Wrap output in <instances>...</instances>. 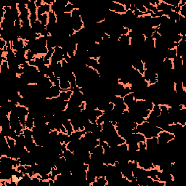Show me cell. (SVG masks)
<instances>
[{
  "label": "cell",
  "mask_w": 186,
  "mask_h": 186,
  "mask_svg": "<svg viewBox=\"0 0 186 186\" xmlns=\"http://www.w3.org/2000/svg\"><path fill=\"white\" fill-rule=\"evenodd\" d=\"M63 126L65 128V130H66V133L68 135H71L73 133V132L74 131V128H73V126H72L70 120H67V121H65V122L63 123Z\"/></svg>",
  "instance_id": "e0dca14e"
},
{
  "label": "cell",
  "mask_w": 186,
  "mask_h": 186,
  "mask_svg": "<svg viewBox=\"0 0 186 186\" xmlns=\"http://www.w3.org/2000/svg\"><path fill=\"white\" fill-rule=\"evenodd\" d=\"M36 0H29L27 3V8L30 14H37V7L36 6Z\"/></svg>",
  "instance_id": "8fae6325"
},
{
  "label": "cell",
  "mask_w": 186,
  "mask_h": 186,
  "mask_svg": "<svg viewBox=\"0 0 186 186\" xmlns=\"http://www.w3.org/2000/svg\"><path fill=\"white\" fill-rule=\"evenodd\" d=\"M161 37V36L156 31H154V33L153 34V35H152V38L154 39V40H157V39H160Z\"/></svg>",
  "instance_id": "d4e9b609"
},
{
  "label": "cell",
  "mask_w": 186,
  "mask_h": 186,
  "mask_svg": "<svg viewBox=\"0 0 186 186\" xmlns=\"http://www.w3.org/2000/svg\"><path fill=\"white\" fill-rule=\"evenodd\" d=\"M108 9L112 12L119 15L124 14L126 11L124 6L121 2H118V1H112L110 3L109 5L108 6Z\"/></svg>",
  "instance_id": "3957f363"
},
{
  "label": "cell",
  "mask_w": 186,
  "mask_h": 186,
  "mask_svg": "<svg viewBox=\"0 0 186 186\" xmlns=\"http://www.w3.org/2000/svg\"><path fill=\"white\" fill-rule=\"evenodd\" d=\"M61 91L62 90L60 88V87L53 85V86L50 87L49 90H47L45 92V98H47V99H52V98H58Z\"/></svg>",
  "instance_id": "277c9868"
},
{
  "label": "cell",
  "mask_w": 186,
  "mask_h": 186,
  "mask_svg": "<svg viewBox=\"0 0 186 186\" xmlns=\"http://www.w3.org/2000/svg\"><path fill=\"white\" fill-rule=\"evenodd\" d=\"M7 143L8 146H10V148L12 149L15 148L16 146V140L14 138L12 137H7Z\"/></svg>",
  "instance_id": "7402d4cb"
},
{
  "label": "cell",
  "mask_w": 186,
  "mask_h": 186,
  "mask_svg": "<svg viewBox=\"0 0 186 186\" xmlns=\"http://www.w3.org/2000/svg\"><path fill=\"white\" fill-rule=\"evenodd\" d=\"M74 10V7L73 4L69 1L68 4L65 7V13H71Z\"/></svg>",
  "instance_id": "603a6c76"
},
{
  "label": "cell",
  "mask_w": 186,
  "mask_h": 186,
  "mask_svg": "<svg viewBox=\"0 0 186 186\" xmlns=\"http://www.w3.org/2000/svg\"><path fill=\"white\" fill-rule=\"evenodd\" d=\"M61 156H62V157L65 158V159L67 161H72L74 159V153L71 152V151H69V150L66 149L62 151Z\"/></svg>",
  "instance_id": "4fadbf2b"
},
{
  "label": "cell",
  "mask_w": 186,
  "mask_h": 186,
  "mask_svg": "<svg viewBox=\"0 0 186 186\" xmlns=\"http://www.w3.org/2000/svg\"><path fill=\"white\" fill-rule=\"evenodd\" d=\"M34 126H35V125H34V118L33 117V116H31L30 113H29V115H28L27 117H26L25 127L24 128L32 129Z\"/></svg>",
  "instance_id": "7c38bea8"
},
{
  "label": "cell",
  "mask_w": 186,
  "mask_h": 186,
  "mask_svg": "<svg viewBox=\"0 0 186 186\" xmlns=\"http://www.w3.org/2000/svg\"><path fill=\"white\" fill-rule=\"evenodd\" d=\"M38 20L42 23V25L47 26L48 24V15H47V13H45V14L38 17Z\"/></svg>",
  "instance_id": "d6986e66"
},
{
  "label": "cell",
  "mask_w": 186,
  "mask_h": 186,
  "mask_svg": "<svg viewBox=\"0 0 186 186\" xmlns=\"http://www.w3.org/2000/svg\"><path fill=\"white\" fill-rule=\"evenodd\" d=\"M164 56H165V58L172 60L174 58H175L177 57V50H176V48L172 49V50H167L165 51Z\"/></svg>",
  "instance_id": "9a60e30c"
},
{
  "label": "cell",
  "mask_w": 186,
  "mask_h": 186,
  "mask_svg": "<svg viewBox=\"0 0 186 186\" xmlns=\"http://www.w3.org/2000/svg\"><path fill=\"white\" fill-rule=\"evenodd\" d=\"M123 99H124L125 105L127 106V108H129V107L135 106V105L136 104V100L135 98L134 94L132 93L126 95V96H124V98H123Z\"/></svg>",
  "instance_id": "ba28073f"
},
{
  "label": "cell",
  "mask_w": 186,
  "mask_h": 186,
  "mask_svg": "<svg viewBox=\"0 0 186 186\" xmlns=\"http://www.w3.org/2000/svg\"><path fill=\"white\" fill-rule=\"evenodd\" d=\"M157 179L158 180L164 182H169V181H172L174 180L172 174L168 173V172H163V171H159V172H158Z\"/></svg>",
  "instance_id": "8992f818"
},
{
  "label": "cell",
  "mask_w": 186,
  "mask_h": 186,
  "mask_svg": "<svg viewBox=\"0 0 186 186\" xmlns=\"http://www.w3.org/2000/svg\"><path fill=\"white\" fill-rule=\"evenodd\" d=\"M144 79L149 83V85H155L158 82L157 74L151 68H146L144 73L143 74Z\"/></svg>",
  "instance_id": "6da1fadb"
},
{
  "label": "cell",
  "mask_w": 186,
  "mask_h": 186,
  "mask_svg": "<svg viewBox=\"0 0 186 186\" xmlns=\"http://www.w3.org/2000/svg\"><path fill=\"white\" fill-rule=\"evenodd\" d=\"M59 81H60L59 87L61 89L62 91V90H71V84L66 78H65V77H60V78H59Z\"/></svg>",
  "instance_id": "9c48e42d"
},
{
  "label": "cell",
  "mask_w": 186,
  "mask_h": 186,
  "mask_svg": "<svg viewBox=\"0 0 186 186\" xmlns=\"http://www.w3.org/2000/svg\"><path fill=\"white\" fill-rule=\"evenodd\" d=\"M158 143L159 145H165L172 140L174 138V135L173 134L168 132L167 131L162 130L158 135Z\"/></svg>",
  "instance_id": "7a4b0ae2"
},
{
  "label": "cell",
  "mask_w": 186,
  "mask_h": 186,
  "mask_svg": "<svg viewBox=\"0 0 186 186\" xmlns=\"http://www.w3.org/2000/svg\"><path fill=\"white\" fill-rule=\"evenodd\" d=\"M47 15H48V24L47 25H55L57 24V15H55V13L51 10L50 12L47 13Z\"/></svg>",
  "instance_id": "5bb4252c"
},
{
  "label": "cell",
  "mask_w": 186,
  "mask_h": 186,
  "mask_svg": "<svg viewBox=\"0 0 186 186\" xmlns=\"http://www.w3.org/2000/svg\"><path fill=\"white\" fill-rule=\"evenodd\" d=\"M129 10H130L131 11H132V12H135V11L137 10V8H136V6L135 4H130V8H129Z\"/></svg>",
  "instance_id": "4316f807"
},
{
  "label": "cell",
  "mask_w": 186,
  "mask_h": 186,
  "mask_svg": "<svg viewBox=\"0 0 186 186\" xmlns=\"http://www.w3.org/2000/svg\"><path fill=\"white\" fill-rule=\"evenodd\" d=\"M135 4L137 10L138 11H140V12L143 13L144 15H146L148 10H146V8L143 6V4H140V3H137V4Z\"/></svg>",
  "instance_id": "ffe728a7"
},
{
  "label": "cell",
  "mask_w": 186,
  "mask_h": 186,
  "mask_svg": "<svg viewBox=\"0 0 186 186\" xmlns=\"http://www.w3.org/2000/svg\"><path fill=\"white\" fill-rule=\"evenodd\" d=\"M167 17L169 18V19L171 20V21H174V22H177V21H179V18H180V14L172 10L169 13Z\"/></svg>",
  "instance_id": "ac0fdd59"
},
{
  "label": "cell",
  "mask_w": 186,
  "mask_h": 186,
  "mask_svg": "<svg viewBox=\"0 0 186 186\" xmlns=\"http://www.w3.org/2000/svg\"><path fill=\"white\" fill-rule=\"evenodd\" d=\"M23 135H24L25 138H30L33 137V131L32 129H26L24 128V130H23Z\"/></svg>",
  "instance_id": "44dd1931"
},
{
  "label": "cell",
  "mask_w": 186,
  "mask_h": 186,
  "mask_svg": "<svg viewBox=\"0 0 186 186\" xmlns=\"http://www.w3.org/2000/svg\"><path fill=\"white\" fill-rule=\"evenodd\" d=\"M12 111L14 113H15L18 116V117H21V116H27L29 113V110L27 107L19 106V105L15 107Z\"/></svg>",
  "instance_id": "52a82bcc"
},
{
  "label": "cell",
  "mask_w": 186,
  "mask_h": 186,
  "mask_svg": "<svg viewBox=\"0 0 186 186\" xmlns=\"http://www.w3.org/2000/svg\"><path fill=\"white\" fill-rule=\"evenodd\" d=\"M35 3H36V6H37L38 8L44 4V1H43V0H36Z\"/></svg>",
  "instance_id": "484cf974"
},
{
  "label": "cell",
  "mask_w": 186,
  "mask_h": 186,
  "mask_svg": "<svg viewBox=\"0 0 186 186\" xmlns=\"http://www.w3.org/2000/svg\"><path fill=\"white\" fill-rule=\"evenodd\" d=\"M96 175H95V173H93V172H91V171H89L87 170V182H88L89 185H91V184H93L94 182H95V180H96Z\"/></svg>",
  "instance_id": "2e32d148"
},
{
  "label": "cell",
  "mask_w": 186,
  "mask_h": 186,
  "mask_svg": "<svg viewBox=\"0 0 186 186\" xmlns=\"http://www.w3.org/2000/svg\"><path fill=\"white\" fill-rule=\"evenodd\" d=\"M72 94H73V90H62L60 92V95H59V98L60 99H62L64 101L68 102L70 100Z\"/></svg>",
  "instance_id": "30bf717a"
},
{
  "label": "cell",
  "mask_w": 186,
  "mask_h": 186,
  "mask_svg": "<svg viewBox=\"0 0 186 186\" xmlns=\"http://www.w3.org/2000/svg\"><path fill=\"white\" fill-rule=\"evenodd\" d=\"M152 113H154V114L157 115V116H159L161 113V108H160V105H154V108H153L152 111H151Z\"/></svg>",
  "instance_id": "cb8c5ba5"
},
{
  "label": "cell",
  "mask_w": 186,
  "mask_h": 186,
  "mask_svg": "<svg viewBox=\"0 0 186 186\" xmlns=\"http://www.w3.org/2000/svg\"><path fill=\"white\" fill-rule=\"evenodd\" d=\"M10 43L11 46H12V48L14 51H18L26 47V42L24 40H23L22 39H21V38H18V39L12 41Z\"/></svg>",
  "instance_id": "5b68a950"
}]
</instances>
